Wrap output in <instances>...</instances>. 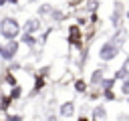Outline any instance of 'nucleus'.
Returning <instances> with one entry per match:
<instances>
[{
	"label": "nucleus",
	"instance_id": "f257e3e1",
	"mask_svg": "<svg viewBox=\"0 0 129 121\" xmlns=\"http://www.w3.org/2000/svg\"><path fill=\"white\" fill-rule=\"evenodd\" d=\"M121 52H123V46L115 44L111 38L103 40V42H101V46H99V58H101L103 63H111V60H115Z\"/></svg>",
	"mask_w": 129,
	"mask_h": 121
},
{
	"label": "nucleus",
	"instance_id": "f03ea898",
	"mask_svg": "<svg viewBox=\"0 0 129 121\" xmlns=\"http://www.w3.org/2000/svg\"><path fill=\"white\" fill-rule=\"evenodd\" d=\"M125 14H127V8H125L123 0H113V10H111V16H109V22H111V26L115 30L117 28H123Z\"/></svg>",
	"mask_w": 129,
	"mask_h": 121
},
{
	"label": "nucleus",
	"instance_id": "7ed1b4c3",
	"mask_svg": "<svg viewBox=\"0 0 129 121\" xmlns=\"http://www.w3.org/2000/svg\"><path fill=\"white\" fill-rule=\"evenodd\" d=\"M67 40H69V44L75 46L77 50H83V46H85V34H83V28H81L77 22L69 26V30H67Z\"/></svg>",
	"mask_w": 129,
	"mask_h": 121
},
{
	"label": "nucleus",
	"instance_id": "20e7f679",
	"mask_svg": "<svg viewBox=\"0 0 129 121\" xmlns=\"http://www.w3.org/2000/svg\"><path fill=\"white\" fill-rule=\"evenodd\" d=\"M0 32H2V36L6 40H14L18 36V32H20V24L14 18H4L0 22Z\"/></svg>",
	"mask_w": 129,
	"mask_h": 121
},
{
	"label": "nucleus",
	"instance_id": "39448f33",
	"mask_svg": "<svg viewBox=\"0 0 129 121\" xmlns=\"http://www.w3.org/2000/svg\"><path fill=\"white\" fill-rule=\"evenodd\" d=\"M107 63L105 65H101V67H97V69H93V73H91V77H89V87H101V83H103V79L107 77Z\"/></svg>",
	"mask_w": 129,
	"mask_h": 121
},
{
	"label": "nucleus",
	"instance_id": "423d86ee",
	"mask_svg": "<svg viewBox=\"0 0 129 121\" xmlns=\"http://www.w3.org/2000/svg\"><path fill=\"white\" fill-rule=\"evenodd\" d=\"M77 115V103L75 101H62L60 107H58V117L62 119H71Z\"/></svg>",
	"mask_w": 129,
	"mask_h": 121
},
{
	"label": "nucleus",
	"instance_id": "0eeeda50",
	"mask_svg": "<svg viewBox=\"0 0 129 121\" xmlns=\"http://www.w3.org/2000/svg\"><path fill=\"white\" fill-rule=\"evenodd\" d=\"M107 117H109V111H107L105 103L93 105V109H91V121H107Z\"/></svg>",
	"mask_w": 129,
	"mask_h": 121
},
{
	"label": "nucleus",
	"instance_id": "6e6552de",
	"mask_svg": "<svg viewBox=\"0 0 129 121\" xmlns=\"http://www.w3.org/2000/svg\"><path fill=\"white\" fill-rule=\"evenodd\" d=\"M16 52H18V42H16V40H8L6 46H0V54H2V58H6V60L14 58Z\"/></svg>",
	"mask_w": 129,
	"mask_h": 121
},
{
	"label": "nucleus",
	"instance_id": "1a4fd4ad",
	"mask_svg": "<svg viewBox=\"0 0 129 121\" xmlns=\"http://www.w3.org/2000/svg\"><path fill=\"white\" fill-rule=\"evenodd\" d=\"M127 38H129V30L123 26V28H117L115 32H113V36H111V40L115 42V44H119V46H123L125 42H127Z\"/></svg>",
	"mask_w": 129,
	"mask_h": 121
},
{
	"label": "nucleus",
	"instance_id": "9d476101",
	"mask_svg": "<svg viewBox=\"0 0 129 121\" xmlns=\"http://www.w3.org/2000/svg\"><path fill=\"white\" fill-rule=\"evenodd\" d=\"M40 28H42L40 18H28L26 24H24V32H28V34H34V32H38Z\"/></svg>",
	"mask_w": 129,
	"mask_h": 121
},
{
	"label": "nucleus",
	"instance_id": "9b49d317",
	"mask_svg": "<svg viewBox=\"0 0 129 121\" xmlns=\"http://www.w3.org/2000/svg\"><path fill=\"white\" fill-rule=\"evenodd\" d=\"M85 97H87V101H103V91H101V87H89Z\"/></svg>",
	"mask_w": 129,
	"mask_h": 121
},
{
	"label": "nucleus",
	"instance_id": "f8f14e48",
	"mask_svg": "<svg viewBox=\"0 0 129 121\" xmlns=\"http://www.w3.org/2000/svg\"><path fill=\"white\" fill-rule=\"evenodd\" d=\"M119 99H121V95H119L117 89H113V91H103V101H105V103H119Z\"/></svg>",
	"mask_w": 129,
	"mask_h": 121
},
{
	"label": "nucleus",
	"instance_id": "ddd939ff",
	"mask_svg": "<svg viewBox=\"0 0 129 121\" xmlns=\"http://www.w3.org/2000/svg\"><path fill=\"white\" fill-rule=\"evenodd\" d=\"M117 81H115V77L111 75V77H105L103 79V83H101V91H113V89H117Z\"/></svg>",
	"mask_w": 129,
	"mask_h": 121
},
{
	"label": "nucleus",
	"instance_id": "4468645a",
	"mask_svg": "<svg viewBox=\"0 0 129 121\" xmlns=\"http://www.w3.org/2000/svg\"><path fill=\"white\" fill-rule=\"evenodd\" d=\"M73 89H75L77 93L85 95V93L89 91V81H85V79H75V83H73Z\"/></svg>",
	"mask_w": 129,
	"mask_h": 121
},
{
	"label": "nucleus",
	"instance_id": "2eb2a0df",
	"mask_svg": "<svg viewBox=\"0 0 129 121\" xmlns=\"http://www.w3.org/2000/svg\"><path fill=\"white\" fill-rule=\"evenodd\" d=\"M117 91H119V95H121V97H129V79L121 81V83L117 85Z\"/></svg>",
	"mask_w": 129,
	"mask_h": 121
},
{
	"label": "nucleus",
	"instance_id": "dca6fc26",
	"mask_svg": "<svg viewBox=\"0 0 129 121\" xmlns=\"http://www.w3.org/2000/svg\"><path fill=\"white\" fill-rule=\"evenodd\" d=\"M113 77H115V81H117V83H121V81H125V79H129V75H127V71H125L123 67H119V69H115V73H113Z\"/></svg>",
	"mask_w": 129,
	"mask_h": 121
},
{
	"label": "nucleus",
	"instance_id": "f3484780",
	"mask_svg": "<svg viewBox=\"0 0 129 121\" xmlns=\"http://www.w3.org/2000/svg\"><path fill=\"white\" fill-rule=\"evenodd\" d=\"M52 10H54L52 4H40V6H38V14H40V16H50Z\"/></svg>",
	"mask_w": 129,
	"mask_h": 121
},
{
	"label": "nucleus",
	"instance_id": "a211bd4d",
	"mask_svg": "<svg viewBox=\"0 0 129 121\" xmlns=\"http://www.w3.org/2000/svg\"><path fill=\"white\" fill-rule=\"evenodd\" d=\"M42 89H44V77L36 75V79H34V89H32V93H38V91H42Z\"/></svg>",
	"mask_w": 129,
	"mask_h": 121
},
{
	"label": "nucleus",
	"instance_id": "6ab92c4d",
	"mask_svg": "<svg viewBox=\"0 0 129 121\" xmlns=\"http://www.w3.org/2000/svg\"><path fill=\"white\" fill-rule=\"evenodd\" d=\"M22 42H24L26 46H34V44H36V38H34V34H28V32H24V36H22Z\"/></svg>",
	"mask_w": 129,
	"mask_h": 121
},
{
	"label": "nucleus",
	"instance_id": "aec40b11",
	"mask_svg": "<svg viewBox=\"0 0 129 121\" xmlns=\"http://www.w3.org/2000/svg\"><path fill=\"white\" fill-rule=\"evenodd\" d=\"M50 18H52L54 22H60V20L64 18V12H62V10H56V8H54V10H52V14H50Z\"/></svg>",
	"mask_w": 129,
	"mask_h": 121
},
{
	"label": "nucleus",
	"instance_id": "412c9836",
	"mask_svg": "<svg viewBox=\"0 0 129 121\" xmlns=\"http://www.w3.org/2000/svg\"><path fill=\"white\" fill-rule=\"evenodd\" d=\"M87 10H89V14L91 12H97L99 10V0H89L87 2Z\"/></svg>",
	"mask_w": 129,
	"mask_h": 121
},
{
	"label": "nucleus",
	"instance_id": "4be33fe9",
	"mask_svg": "<svg viewBox=\"0 0 129 121\" xmlns=\"http://www.w3.org/2000/svg\"><path fill=\"white\" fill-rule=\"evenodd\" d=\"M115 119H117V121H129V113H127V111H119V113L115 115Z\"/></svg>",
	"mask_w": 129,
	"mask_h": 121
},
{
	"label": "nucleus",
	"instance_id": "5701e85b",
	"mask_svg": "<svg viewBox=\"0 0 129 121\" xmlns=\"http://www.w3.org/2000/svg\"><path fill=\"white\" fill-rule=\"evenodd\" d=\"M6 121H24V119H22V115H8Z\"/></svg>",
	"mask_w": 129,
	"mask_h": 121
},
{
	"label": "nucleus",
	"instance_id": "b1692460",
	"mask_svg": "<svg viewBox=\"0 0 129 121\" xmlns=\"http://www.w3.org/2000/svg\"><path fill=\"white\" fill-rule=\"evenodd\" d=\"M121 67H123V69H125V71H127V75H129V54H127V56H125V60H123V63H121Z\"/></svg>",
	"mask_w": 129,
	"mask_h": 121
},
{
	"label": "nucleus",
	"instance_id": "393cba45",
	"mask_svg": "<svg viewBox=\"0 0 129 121\" xmlns=\"http://www.w3.org/2000/svg\"><path fill=\"white\" fill-rule=\"evenodd\" d=\"M75 121H91V117H89V115H77Z\"/></svg>",
	"mask_w": 129,
	"mask_h": 121
},
{
	"label": "nucleus",
	"instance_id": "a878e982",
	"mask_svg": "<svg viewBox=\"0 0 129 121\" xmlns=\"http://www.w3.org/2000/svg\"><path fill=\"white\" fill-rule=\"evenodd\" d=\"M46 121H58V117H56V115H48V117H46Z\"/></svg>",
	"mask_w": 129,
	"mask_h": 121
},
{
	"label": "nucleus",
	"instance_id": "bb28decb",
	"mask_svg": "<svg viewBox=\"0 0 129 121\" xmlns=\"http://www.w3.org/2000/svg\"><path fill=\"white\" fill-rule=\"evenodd\" d=\"M125 20H129V8H127V14H125Z\"/></svg>",
	"mask_w": 129,
	"mask_h": 121
},
{
	"label": "nucleus",
	"instance_id": "cd10ccee",
	"mask_svg": "<svg viewBox=\"0 0 129 121\" xmlns=\"http://www.w3.org/2000/svg\"><path fill=\"white\" fill-rule=\"evenodd\" d=\"M8 2H12V4H18V0H8Z\"/></svg>",
	"mask_w": 129,
	"mask_h": 121
},
{
	"label": "nucleus",
	"instance_id": "c85d7f7f",
	"mask_svg": "<svg viewBox=\"0 0 129 121\" xmlns=\"http://www.w3.org/2000/svg\"><path fill=\"white\" fill-rule=\"evenodd\" d=\"M4 2H6V0H0V6H4Z\"/></svg>",
	"mask_w": 129,
	"mask_h": 121
},
{
	"label": "nucleus",
	"instance_id": "c756f323",
	"mask_svg": "<svg viewBox=\"0 0 129 121\" xmlns=\"http://www.w3.org/2000/svg\"><path fill=\"white\" fill-rule=\"evenodd\" d=\"M125 103H127V105H129V97H125Z\"/></svg>",
	"mask_w": 129,
	"mask_h": 121
},
{
	"label": "nucleus",
	"instance_id": "7c9ffc66",
	"mask_svg": "<svg viewBox=\"0 0 129 121\" xmlns=\"http://www.w3.org/2000/svg\"><path fill=\"white\" fill-rule=\"evenodd\" d=\"M30 2H36V0H30Z\"/></svg>",
	"mask_w": 129,
	"mask_h": 121
}]
</instances>
